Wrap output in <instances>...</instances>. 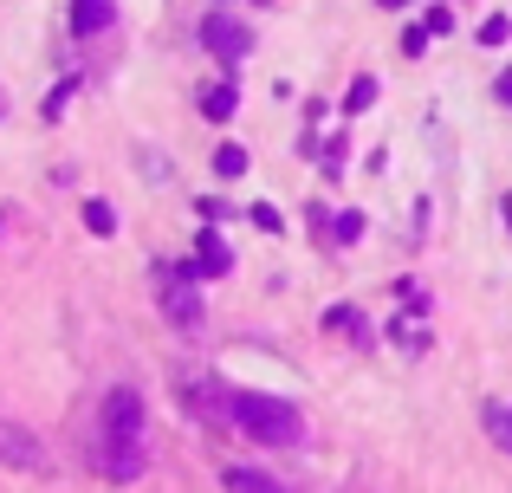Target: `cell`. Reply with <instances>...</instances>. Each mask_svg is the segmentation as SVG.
<instances>
[{
    "label": "cell",
    "instance_id": "1",
    "mask_svg": "<svg viewBox=\"0 0 512 493\" xmlns=\"http://www.w3.org/2000/svg\"><path fill=\"white\" fill-rule=\"evenodd\" d=\"M143 461H150V416H143V396L130 383H117L98 409V435H91V468L104 481H137Z\"/></svg>",
    "mask_w": 512,
    "mask_h": 493
},
{
    "label": "cell",
    "instance_id": "2",
    "mask_svg": "<svg viewBox=\"0 0 512 493\" xmlns=\"http://www.w3.org/2000/svg\"><path fill=\"white\" fill-rule=\"evenodd\" d=\"M227 422H234V429H247L253 442H266V448H292V442H305V416H299V409L279 403V396H260V390L227 396Z\"/></svg>",
    "mask_w": 512,
    "mask_h": 493
},
{
    "label": "cell",
    "instance_id": "3",
    "mask_svg": "<svg viewBox=\"0 0 512 493\" xmlns=\"http://www.w3.org/2000/svg\"><path fill=\"white\" fill-rule=\"evenodd\" d=\"M156 299H163V312H169L175 331H201V318H208L195 260H188V266H163V273H156Z\"/></svg>",
    "mask_w": 512,
    "mask_h": 493
},
{
    "label": "cell",
    "instance_id": "4",
    "mask_svg": "<svg viewBox=\"0 0 512 493\" xmlns=\"http://www.w3.org/2000/svg\"><path fill=\"white\" fill-rule=\"evenodd\" d=\"M201 46H208L221 65H240L253 52V26L234 20V13H208V20H201Z\"/></svg>",
    "mask_w": 512,
    "mask_h": 493
},
{
    "label": "cell",
    "instance_id": "5",
    "mask_svg": "<svg viewBox=\"0 0 512 493\" xmlns=\"http://www.w3.org/2000/svg\"><path fill=\"white\" fill-rule=\"evenodd\" d=\"M0 468L46 474V468H52V455H46V442H39L33 429H20V422H7V416H0Z\"/></svg>",
    "mask_w": 512,
    "mask_h": 493
},
{
    "label": "cell",
    "instance_id": "6",
    "mask_svg": "<svg viewBox=\"0 0 512 493\" xmlns=\"http://www.w3.org/2000/svg\"><path fill=\"white\" fill-rule=\"evenodd\" d=\"M117 26V0H72V33L78 39H98Z\"/></svg>",
    "mask_w": 512,
    "mask_h": 493
},
{
    "label": "cell",
    "instance_id": "7",
    "mask_svg": "<svg viewBox=\"0 0 512 493\" xmlns=\"http://www.w3.org/2000/svg\"><path fill=\"white\" fill-rule=\"evenodd\" d=\"M227 266H234V253H227V241L214 228H195V273L201 279H221Z\"/></svg>",
    "mask_w": 512,
    "mask_h": 493
},
{
    "label": "cell",
    "instance_id": "8",
    "mask_svg": "<svg viewBox=\"0 0 512 493\" xmlns=\"http://www.w3.org/2000/svg\"><path fill=\"white\" fill-rule=\"evenodd\" d=\"M325 325H331V331H344L350 344H370V318H363L357 305H331V312H325Z\"/></svg>",
    "mask_w": 512,
    "mask_h": 493
},
{
    "label": "cell",
    "instance_id": "9",
    "mask_svg": "<svg viewBox=\"0 0 512 493\" xmlns=\"http://www.w3.org/2000/svg\"><path fill=\"white\" fill-rule=\"evenodd\" d=\"M221 481H227V493H286L273 474H260V468H227Z\"/></svg>",
    "mask_w": 512,
    "mask_h": 493
},
{
    "label": "cell",
    "instance_id": "10",
    "mask_svg": "<svg viewBox=\"0 0 512 493\" xmlns=\"http://www.w3.org/2000/svg\"><path fill=\"white\" fill-rule=\"evenodd\" d=\"M214 176L240 182V176H247V150H240V143H221V150H214Z\"/></svg>",
    "mask_w": 512,
    "mask_h": 493
},
{
    "label": "cell",
    "instance_id": "11",
    "mask_svg": "<svg viewBox=\"0 0 512 493\" xmlns=\"http://www.w3.org/2000/svg\"><path fill=\"white\" fill-rule=\"evenodd\" d=\"M85 228L98 234V241H111V234H117V208H111V202H98V195H91V202H85Z\"/></svg>",
    "mask_w": 512,
    "mask_h": 493
},
{
    "label": "cell",
    "instance_id": "12",
    "mask_svg": "<svg viewBox=\"0 0 512 493\" xmlns=\"http://www.w3.org/2000/svg\"><path fill=\"white\" fill-rule=\"evenodd\" d=\"M234 85H214V91H201V111H208L214 117V124H227V117H234Z\"/></svg>",
    "mask_w": 512,
    "mask_h": 493
},
{
    "label": "cell",
    "instance_id": "13",
    "mask_svg": "<svg viewBox=\"0 0 512 493\" xmlns=\"http://www.w3.org/2000/svg\"><path fill=\"white\" fill-rule=\"evenodd\" d=\"M376 104V78H357V85L344 91V117H357V111H370Z\"/></svg>",
    "mask_w": 512,
    "mask_h": 493
},
{
    "label": "cell",
    "instance_id": "14",
    "mask_svg": "<svg viewBox=\"0 0 512 493\" xmlns=\"http://www.w3.org/2000/svg\"><path fill=\"white\" fill-rule=\"evenodd\" d=\"M72 85H78V78H65V85L46 91V124H59V117H65V98H72Z\"/></svg>",
    "mask_w": 512,
    "mask_h": 493
},
{
    "label": "cell",
    "instance_id": "15",
    "mask_svg": "<svg viewBox=\"0 0 512 493\" xmlns=\"http://www.w3.org/2000/svg\"><path fill=\"white\" fill-rule=\"evenodd\" d=\"M506 39H512V20H506V13H493V20L480 26V46H506Z\"/></svg>",
    "mask_w": 512,
    "mask_h": 493
},
{
    "label": "cell",
    "instance_id": "16",
    "mask_svg": "<svg viewBox=\"0 0 512 493\" xmlns=\"http://www.w3.org/2000/svg\"><path fill=\"white\" fill-rule=\"evenodd\" d=\"M247 221H253L260 234H279V208H273V202H253V208H247Z\"/></svg>",
    "mask_w": 512,
    "mask_h": 493
},
{
    "label": "cell",
    "instance_id": "17",
    "mask_svg": "<svg viewBox=\"0 0 512 493\" xmlns=\"http://www.w3.org/2000/svg\"><path fill=\"white\" fill-rule=\"evenodd\" d=\"M357 234H363V215H357V208H350V215H338V221H331V241H357Z\"/></svg>",
    "mask_w": 512,
    "mask_h": 493
},
{
    "label": "cell",
    "instance_id": "18",
    "mask_svg": "<svg viewBox=\"0 0 512 493\" xmlns=\"http://www.w3.org/2000/svg\"><path fill=\"white\" fill-rule=\"evenodd\" d=\"M428 39H435V33H428V26H402V52H422Z\"/></svg>",
    "mask_w": 512,
    "mask_h": 493
},
{
    "label": "cell",
    "instance_id": "19",
    "mask_svg": "<svg viewBox=\"0 0 512 493\" xmlns=\"http://www.w3.org/2000/svg\"><path fill=\"white\" fill-rule=\"evenodd\" d=\"M422 26H428V33H454V13H448V7H435V13H428Z\"/></svg>",
    "mask_w": 512,
    "mask_h": 493
},
{
    "label": "cell",
    "instance_id": "20",
    "mask_svg": "<svg viewBox=\"0 0 512 493\" xmlns=\"http://www.w3.org/2000/svg\"><path fill=\"white\" fill-rule=\"evenodd\" d=\"M493 98H500V104H512V65H506L500 78H493Z\"/></svg>",
    "mask_w": 512,
    "mask_h": 493
},
{
    "label": "cell",
    "instance_id": "21",
    "mask_svg": "<svg viewBox=\"0 0 512 493\" xmlns=\"http://www.w3.org/2000/svg\"><path fill=\"white\" fill-rule=\"evenodd\" d=\"M493 429H500V442L512 448V416H493Z\"/></svg>",
    "mask_w": 512,
    "mask_h": 493
},
{
    "label": "cell",
    "instance_id": "22",
    "mask_svg": "<svg viewBox=\"0 0 512 493\" xmlns=\"http://www.w3.org/2000/svg\"><path fill=\"white\" fill-rule=\"evenodd\" d=\"M0 111H7V98H0Z\"/></svg>",
    "mask_w": 512,
    "mask_h": 493
}]
</instances>
